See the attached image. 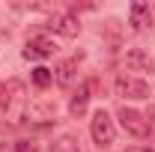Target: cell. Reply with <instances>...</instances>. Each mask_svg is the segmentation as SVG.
Returning <instances> with one entry per match:
<instances>
[{"label": "cell", "instance_id": "1", "mask_svg": "<svg viewBox=\"0 0 155 152\" xmlns=\"http://www.w3.org/2000/svg\"><path fill=\"white\" fill-rule=\"evenodd\" d=\"M24 107H27V95H24V84L21 81H9L6 84V98H3V114L12 125H18L24 119Z\"/></svg>", "mask_w": 155, "mask_h": 152}, {"label": "cell", "instance_id": "2", "mask_svg": "<svg viewBox=\"0 0 155 152\" xmlns=\"http://www.w3.org/2000/svg\"><path fill=\"white\" fill-rule=\"evenodd\" d=\"M90 134H93V140H96V146H110L116 137V128H114V119L107 111H96L93 116V125H90Z\"/></svg>", "mask_w": 155, "mask_h": 152}, {"label": "cell", "instance_id": "3", "mask_svg": "<svg viewBox=\"0 0 155 152\" xmlns=\"http://www.w3.org/2000/svg\"><path fill=\"white\" fill-rule=\"evenodd\" d=\"M116 119L122 122V128L128 134H134V137H146L149 134V119L140 114V111H134V107H119V114H116Z\"/></svg>", "mask_w": 155, "mask_h": 152}, {"label": "cell", "instance_id": "4", "mask_svg": "<svg viewBox=\"0 0 155 152\" xmlns=\"http://www.w3.org/2000/svg\"><path fill=\"white\" fill-rule=\"evenodd\" d=\"M116 93L122 95V98H149V84L143 81V78H131V75H119L116 78Z\"/></svg>", "mask_w": 155, "mask_h": 152}, {"label": "cell", "instance_id": "5", "mask_svg": "<svg viewBox=\"0 0 155 152\" xmlns=\"http://www.w3.org/2000/svg\"><path fill=\"white\" fill-rule=\"evenodd\" d=\"M54 51H57V45H54L51 36H33L27 42V48H24V57L27 60H42V57H54Z\"/></svg>", "mask_w": 155, "mask_h": 152}, {"label": "cell", "instance_id": "6", "mask_svg": "<svg viewBox=\"0 0 155 152\" xmlns=\"http://www.w3.org/2000/svg\"><path fill=\"white\" fill-rule=\"evenodd\" d=\"M122 66L128 72H152V57L143 48H128L125 57H122Z\"/></svg>", "mask_w": 155, "mask_h": 152}, {"label": "cell", "instance_id": "7", "mask_svg": "<svg viewBox=\"0 0 155 152\" xmlns=\"http://www.w3.org/2000/svg\"><path fill=\"white\" fill-rule=\"evenodd\" d=\"M51 30L60 33V36H66V39H75L78 30H81V24H78L75 15H54L51 18Z\"/></svg>", "mask_w": 155, "mask_h": 152}, {"label": "cell", "instance_id": "8", "mask_svg": "<svg viewBox=\"0 0 155 152\" xmlns=\"http://www.w3.org/2000/svg\"><path fill=\"white\" fill-rule=\"evenodd\" d=\"M54 75H57L60 87H72V84L78 81V57L75 60H63L57 69H54Z\"/></svg>", "mask_w": 155, "mask_h": 152}, {"label": "cell", "instance_id": "9", "mask_svg": "<svg viewBox=\"0 0 155 152\" xmlns=\"http://www.w3.org/2000/svg\"><path fill=\"white\" fill-rule=\"evenodd\" d=\"M131 24H134V30L152 27V12H149L146 3H134V6H131Z\"/></svg>", "mask_w": 155, "mask_h": 152}, {"label": "cell", "instance_id": "10", "mask_svg": "<svg viewBox=\"0 0 155 152\" xmlns=\"http://www.w3.org/2000/svg\"><path fill=\"white\" fill-rule=\"evenodd\" d=\"M87 101H90V84H81V87H78V93L72 95V101H69V111H72V116H84V111H87Z\"/></svg>", "mask_w": 155, "mask_h": 152}, {"label": "cell", "instance_id": "11", "mask_svg": "<svg viewBox=\"0 0 155 152\" xmlns=\"http://www.w3.org/2000/svg\"><path fill=\"white\" fill-rule=\"evenodd\" d=\"M51 152H81V149H78V140L72 134H63V137H57L51 143Z\"/></svg>", "mask_w": 155, "mask_h": 152}, {"label": "cell", "instance_id": "12", "mask_svg": "<svg viewBox=\"0 0 155 152\" xmlns=\"http://www.w3.org/2000/svg\"><path fill=\"white\" fill-rule=\"evenodd\" d=\"M51 69H45V66H36V69H33V84H36V87H48V84H51Z\"/></svg>", "mask_w": 155, "mask_h": 152}, {"label": "cell", "instance_id": "13", "mask_svg": "<svg viewBox=\"0 0 155 152\" xmlns=\"http://www.w3.org/2000/svg\"><path fill=\"white\" fill-rule=\"evenodd\" d=\"M15 152H39V146L33 140H18V143H15Z\"/></svg>", "mask_w": 155, "mask_h": 152}, {"label": "cell", "instance_id": "14", "mask_svg": "<svg viewBox=\"0 0 155 152\" xmlns=\"http://www.w3.org/2000/svg\"><path fill=\"white\" fill-rule=\"evenodd\" d=\"M125 152H149V149H146V146H128Z\"/></svg>", "mask_w": 155, "mask_h": 152}, {"label": "cell", "instance_id": "15", "mask_svg": "<svg viewBox=\"0 0 155 152\" xmlns=\"http://www.w3.org/2000/svg\"><path fill=\"white\" fill-rule=\"evenodd\" d=\"M3 98H6V87L0 84V107H3Z\"/></svg>", "mask_w": 155, "mask_h": 152}, {"label": "cell", "instance_id": "16", "mask_svg": "<svg viewBox=\"0 0 155 152\" xmlns=\"http://www.w3.org/2000/svg\"><path fill=\"white\" fill-rule=\"evenodd\" d=\"M0 152H6V146H3V143H0Z\"/></svg>", "mask_w": 155, "mask_h": 152}]
</instances>
